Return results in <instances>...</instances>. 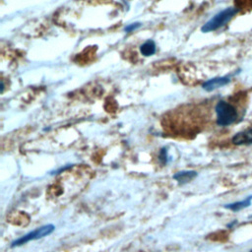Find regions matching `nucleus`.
I'll return each mask as SVG.
<instances>
[{
    "instance_id": "423d86ee",
    "label": "nucleus",
    "mask_w": 252,
    "mask_h": 252,
    "mask_svg": "<svg viewBox=\"0 0 252 252\" xmlns=\"http://www.w3.org/2000/svg\"><path fill=\"white\" fill-rule=\"evenodd\" d=\"M196 176H197L196 171H180V172H177L176 174H174L173 178L175 180H177L180 184H184V183H187V182L193 180Z\"/></svg>"
},
{
    "instance_id": "1a4fd4ad",
    "label": "nucleus",
    "mask_w": 252,
    "mask_h": 252,
    "mask_svg": "<svg viewBox=\"0 0 252 252\" xmlns=\"http://www.w3.org/2000/svg\"><path fill=\"white\" fill-rule=\"evenodd\" d=\"M141 25H142V24H140V23H133V24H130V25H128V26L125 27L124 31H125L126 32H133V31L139 29V28L141 27Z\"/></svg>"
},
{
    "instance_id": "f257e3e1",
    "label": "nucleus",
    "mask_w": 252,
    "mask_h": 252,
    "mask_svg": "<svg viewBox=\"0 0 252 252\" xmlns=\"http://www.w3.org/2000/svg\"><path fill=\"white\" fill-rule=\"evenodd\" d=\"M237 12H238V9L234 7H228L219 12L201 28V31L203 32H209L223 27L226 23H228L233 18V16Z\"/></svg>"
},
{
    "instance_id": "20e7f679",
    "label": "nucleus",
    "mask_w": 252,
    "mask_h": 252,
    "mask_svg": "<svg viewBox=\"0 0 252 252\" xmlns=\"http://www.w3.org/2000/svg\"><path fill=\"white\" fill-rule=\"evenodd\" d=\"M230 82V78L227 76L224 77H216L213 79H210L208 81H206L203 84V89L207 92H212L216 89H219L220 87H223L225 85H227Z\"/></svg>"
},
{
    "instance_id": "0eeeda50",
    "label": "nucleus",
    "mask_w": 252,
    "mask_h": 252,
    "mask_svg": "<svg viewBox=\"0 0 252 252\" xmlns=\"http://www.w3.org/2000/svg\"><path fill=\"white\" fill-rule=\"evenodd\" d=\"M157 49L156 43L154 40L149 39L147 41H145L141 46H140V52L142 53V55L144 56H151L153 54H155Z\"/></svg>"
},
{
    "instance_id": "39448f33",
    "label": "nucleus",
    "mask_w": 252,
    "mask_h": 252,
    "mask_svg": "<svg viewBox=\"0 0 252 252\" xmlns=\"http://www.w3.org/2000/svg\"><path fill=\"white\" fill-rule=\"evenodd\" d=\"M232 143L235 145H251L252 144V128L237 133L232 138Z\"/></svg>"
},
{
    "instance_id": "7ed1b4c3",
    "label": "nucleus",
    "mask_w": 252,
    "mask_h": 252,
    "mask_svg": "<svg viewBox=\"0 0 252 252\" xmlns=\"http://www.w3.org/2000/svg\"><path fill=\"white\" fill-rule=\"evenodd\" d=\"M54 225L53 224H45L43 226H40L29 233H27L26 235L22 236L21 238L15 240L14 242H12V247H15V246H20V245H23L31 240H35V239H39V238H42L44 236H47L49 235L50 233L53 232L54 230Z\"/></svg>"
},
{
    "instance_id": "9d476101",
    "label": "nucleus",
    "mask_w": 252,
    "mask_h": 252,
    "mask_svg": "<svg viewBox=\"0 0 252 252\" xmlns=\"http://www.w3.org/2000/svg\"><path fill=\"white\" fill-rule=\"evenodd\" d=\"M159 159L164 164L167 162V155H166V149H162L159 153Z\"/></svg>"
},
{
    "instance_id": "f03ea898",
    "label": "nucleus",
    "mask_w": 252,
    "mask_h": 252,
    "mask_svg": "<svg viewBox=\"0 0 252 252\" xmlns=\"http://www.w3.org/2000/svg\"><path fill=\"white\" fill-rule=\"evenodd\" d=\"M215 109L217 113V124L220 126L230 125L237 118L236 109L226 101L220 100Z\"/></svg>"
},
{
    "instance_id": "6e6552de",
    "label": "nucleus",
    "mask_w": 252,
    "mask_h": 252,
    "mask_svg": "<svg viewBox=\"0 0 252 252\" xmlns=\"http://www.w3.org/2000/svg\"><path fill=\"white\" fill-rule=\"evenodd\" d=\"M250 199H247V200H244L242 202H237V203H234V204H230V205H227L225 206V208L227 209H230V210H233V211H237V210H240V209H243L247 206H249L250 204Z\"/></svg>"
}]
</instances>
